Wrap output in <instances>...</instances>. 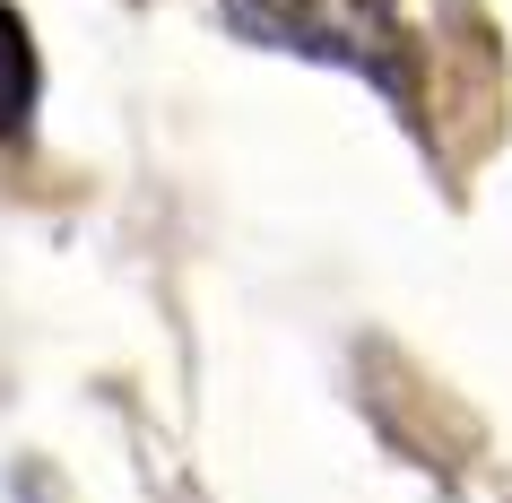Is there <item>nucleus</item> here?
<instances>
[{
    "label": "nucleus",
    "instance_id": "nucleus-2",
    "mask_svg": "<svg viewBox=\"0 0 512 503\" xmlns=\"http://www.w3.org/2000/svg\"><path fill=\"white\" fill-rule=\"evenodd\" d=\"M27 105H35V44H27V18L0 0V139L27 122Z\"/></svg>",
    "mask_w": 512,
    "mask_h": 503
},
{
    "label": "nucleus",
    "instance_id": "nucleus-1",
    "mask_svg": "<svg viewBox=\"0 0 512 503\" xmlns=\"http://www.w3.org/2000/svg\"><path fill=\"white\" fill-rule=\"evenodd\" d=\"M226 18L261 44H287V53H313V61H348V70H374L391 96L408 105V70L391 61V18L374 0H226Z\"/></svg>",
    "mask_w": 512,
    "mask_h": 503
}]
</instances>
